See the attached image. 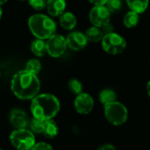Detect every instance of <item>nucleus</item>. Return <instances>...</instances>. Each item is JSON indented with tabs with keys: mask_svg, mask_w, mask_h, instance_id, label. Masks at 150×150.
<instances>
[{
	"mask_svg": "<svg viewBox=\"0 0 150 150\" xmlns=\"http://www.w3.org/2000/svg\"><path fill=\"white\" fill-rule=\"evenodd\" d=\"M29 4L35 10L40 11L47 7V1L46 0H28Z\"/></svg>",
	"mask_w": 150,
	"mask_h": 150,
	"instance_id": "24",
	"label": "nucleus"
},
{
	"mask_svg": "<svg viewBox=\"0 0 150 150\" xmlns=\"http://www.w3.org/2000/svg\"><path fill=\"white\" fill-rule=\"evenodd\" d=\"M105 6L111 11V13L118 12L122 7L121 0H108L105 4Z\"/></svg>",
	"mask_w": 150,
	"mask_h": 150,
	"instance_id": "23",
	"label": "nucleus"
},
{
	"mask_svg": "<svg viewBox=\"0 0 150 150\" xmlns=\"http://www.w3.org/2000/svg\"><path fill=\"white\" fill-rule=\"evenodd\" d=\"M140 21V17H139V13L134 11H128L123 19L124 25L127 27V28H133L134 27H136L138 25Z\"/></svg>",
	"mask_w": 150,
	"mask_h": 150,
	"instance_id": "18",
	"label": "nucleus"
},
{
	"mask_svg": "<svg viewBox=\"0 0 150 150\" xmlns=\"http://www.w3.org/2000/svg\"><path fill=\"white\" fill-rule=\"evenodd\" d=\"M85 35L88 39V42H98L100 41H102L105 34L103 32L102 27H96V26H92L91 27H89L85 33Z\"/></svg>",
	"mask_w": 150,
	"mask_h": 150,
	"instance_id": "14",
	"label": "nucleus"
},
{
	"mask_svg": "<svg viewBox=\"0 0 150 150\" xmlns=\"http://www.w3.org/2000/svg\"><path fill=\"white\" fill-rule=\"evenodd\" d=\"M40 88V83L37 75L33 74L26 70L18 72L11 82L12 93L21 100H30L34 98Z\"/></svg>",
	"mask_w": 150,
	"mask_h": 150,
	"instance_id": "1",
	"label": "nucleus"
},
{
	"mask_svg": "<svg viewBox=\"0 0 150 150\" xmlns=\"http://www.w3.org/2000/svg\"><path fill=\"white\" fill-rule=\"evenodd\" d=\"M128 7L131 11H134L139 14L143 13L149 4V0H126Z\"/></svg>",
	"mask_w": 150,
	"mask_h": 150,
	"instance_id": "15",
	"label": "nucleus"
},
{
	"mask_svg": "<svg viewBox=\"0 0 150 150\" xmlns=\"http://www.w3.org/2000/svg\"><path fill=\"white\" fill-rule=\"evenodd\" d=\"M88 1L94 5H105L108 0H88Z\"/></svg>",
	"mask_w": 150,
	"mask_h": 150,
	"instance_id": "27",
	"label": "nucleus"
},
{
	"mask_svg": "<svg viewBox=\"0 0 150 150\" xmlns=\"http://www.w3.org/2000/svg\"><path fill=\"white\" fill-rule=\"evenodd\" d=\"M0 150H3V149H0Z\"/></svg>",
	"mask_w": 150,
	"mask_h": 150,
	"instance_id": "32",
	"label": "nucleus"
},
{
	"mask_svg": "<svg viewBox=\"0 0 150 150\" xmlns=\"http://www.w3.org/2000/svg\"><path fill=\"white\" fill-rule=\"evenodd\" d=\"M66 8L65 0H47V12L54 17L60 16L62 14Z\"/></svg>",
	"mask_w": 150,
	"mask_h": 150,
	"instance_id": "12",
	"label": "nucleus"
},
{
	"mask_svg": "<svg viewBox=\"0 0 150 150\" xmlns=\"http://www.w3.org/2000/svg\"><path fill=\"white\" fill-rule=\"evenodd\" d=\"M7 2V0H0V5L1 4H5Z\"/></svg>",
	"mask_w": 150,
	"mask_h": 150,
	"instance_id": "30",
	"label": "nucleus"
},
{
	"mask_svg": "<svg viewBox=\"0 0 150 150\" xmlns=\"http://www.w3.org/2000/svg\"><path fill=\"white\" fill-rule=\"evenodd\" d=\"M45 127V121H41L33 118L30 122V129L33 133H43Z\"/></svg>",
	"mask_w": 150,
	"mask_h": 150,
	"instance_id": "21",
	"label": "nucleus"
},
{
	"mask_svg": "<svg viewBox=\"0 0 150 150\" xmlns=\"http://www.w3.org/2000/svg\"><path fill=\"white\" fill-rule=\"evenodd\" d=\"M117 99V95L116 93L112 90V89H104L100 92L99 94V101L105 105L106 103H112V102H114L116 101Z\"/></svg>",
	"mask_w": 150,
	"mask_h": 150,
	"instance_id": "19",
	"label": "nucleus"
},
{
	"mask_svg": "<svg viewBox=\"0 0 150 150\" xmlns=\"http://www.w3.org/2000/svg\"><path fill=\"white\" fill-rule=\"evenodd\" d=\"M10 121L11 124L16 128H25V126L28 124V119L26 114L18 109H14L11 111L10 115Z\"/></svg>",
	"mask_w": 150,
	"mask_h": 150,
	"instance_id": "11",
	"label": "nucleus"
},
{
	"mask_svg": "<svg viewBox=\"0 0 150 150\" xmlns=\"http://www.w3.org/2000/svg\"><path fill=\"white\" fill-rule=\"evenodd\" d=\"M111 14L105 5H94L90 11V20L92 26L102 27L105 24L110 22Z\"/></svg>",
	"mask_w": 150,
	"mask_h": 150,
	"instance_id": "8",
	"label": "nucleus"
},
{
	"mask_svg": "<svg viewBox=\"0 0 150 150\" xmlns=\"http://www.w3.org/2000/svg\"><path fill=\"white\" fill-rule=\"evenodd\" d=\"M2 14H3V11H2L1 5H0V19H1V17H2Z\"/></svg>",
	"mask_w": 150,
	"mask_h": 150,
	"instance_id": "31",
	"label": "nucleus"
},
{
	"mask_svg": "<svg viewBox=\"0 0 150 150\" xmlns=\"http://www.w3.org/2000/svg\"><path fill=\"white\" fill-rule=\"evenodd\" d=\"M60 111L59 100L51 94L37 95L32 99L31 112L33 118L41 121L53 119Z\"/></svg>",
	"mask_w": 150,
	"mask_h": 150,
	"instance_id": "2",
	"label": "nucleus"
},
{
	"mask_svg": "<svg viewBox=\"0 0 150 150\" xmlns=\"http://www.w3.org/2000/svg\"><path fill=\"white\" fill-rule=\"evenodd\" d=\"M28 27L32 34L37 39L41 40L50 38L56 31L54 21L44 14L32 15L28 19Z\"/></svg>",
	"mask_w": 150,
	"mask_h": 150,
	"instance_id": "3",
	"label": "nucleus"
},
{
	"mask_svg": "<svg viewBox=\"0 0 150 150\" xmlns=\"http://www.w3.org/2000/svg\"><path fill=\"white\" fill-rule=\"evenodd\" d=\"M60 25L65 30H72L76 26V16L69 11H64L60 15Z\"/></svg>",
	"mask_w": 150,
	"mask_h": 150,
	"instance_id": "13",
	"label": "nucleus"
},
{
	"mask_svg": "<svg viewBox=\"0 0 150 150\" xmlns=\"http://www.w3.org/2000/svg\"><path fill=\"white\" fill-rule=\"evenodd\" d=\"M102 29H103V32L105 34H110V33H112L113 32V26L108 22L106 24H105L103 27H102Z\"/></svg>",
	"mask_w": 150,
	"mask_h": 150,
	"instance_id": "26",
	"label": "nucleus"
},
{
	"mask_svg": "<svg viewBox=\"0 0 150 150\" xmlns=\"http://www.w3.org/2000/svg\"><path fill=\"white\" fill-rule=\"evenodd\" d=\"M66 41H67L68 47H69L71 50L75 51H78L84 49L88 43V39L85 34H83L78 31L70 33L67 36Z\"/></svg>",
	"mask_w": 150,
	"mask_h": 150,
	"instance_id": "10",
	"label": "nucleus"
},
{
	"mask_svg": "<svg viewBox=\"0 0 150 150\" xmlns=\"http://www.w3.org/2000/svg\"><path fill=\"white\" fill-rule=\"evenodd\" d=\"M101 42L104 50L111 55L120 54L127 47V42L124 37L114 32L105 34Z\"/></svg>",
	"mask_w": 150,
	"mask_h": 150,
	"instance_id": "6",
	"label": "nucleus"
},
{
	"mask_svg": "<svg viewBox=\"0 0 150 150\" xmlns=\"http://www.w3.org/2000/svg\"><path fill=\"white\" fill-rule=\"evenodd\" d=\"M68 45L66 39L61 34H53L47 42V52L53 57H59L64 54Z\"/></svg>",
	"mask_w": 150,
	"mask_h": 150,
	"instance_id": "7",
	"label": "nucleus"
},
{
	"mask_svg": "<svg viewBox=\"0 0 150 150\" xmlns=\"http://www.w3.org/2000/svg\"><path fill=\"white\" fill-rule=\"evenodd\" d=\"M31 50L35 56L42 57L47 52V42H45L44 40L37 39L32 42Z\"/></svg>",
	"mask_w": 150,
	"mask_h": 150,
	"instance_id": "17",
	"label": "nucleus"
},
{
	"mask_svg": "<svg viewBox=\"0 0 150 150\" xmlns=\"http://www.w3.org/2000/svg\"><path fill=\"white\" fill-rule=\"evenodd\" d=\"M74 106L79 114L86 115L92 111L94 107V101L89 94L81 93L76 95L74 102Z\"/></svg>",
	"mask_w": 150,
	"mask_h": 150,
	"instance_id": "9",
	"label": "nucleus"
},
{
	"mask_svg": "<svg viewBox=\"0 0 150 150\" xmlns=\"http://www.w3.org/2000/svg\"><path fill=\"white\" fill-rule=\"evenodd\" d=\"M10 141L18 150H31L36 143L33 133L25 128H19L11 132Z\"/></svg>",
	"mask_w": 150,
	"mask_h": 150,
	"instance_id": "5",
	"label": "nucleus"
},
{
	"mask_svg": "<svg viewBox=\"0 0 150 150\" xmlns=\"http://www.w3.org/2000/svg\"><path fill=\"white\" fill-rule=\"evenodd\" d=\"M58 132H59V128L57 126V124L53 119H49V120L45 121V127H44L43 134L47 138L54 139V137L57 136Z\"/></svg>",
	"mask_w": 150,
	"mask_h": 150,
	"instance_id": "16",
	"label": "nucleus"
},
{
	"mask_svg": "<svg viewBox=\"0 0 150 150\" xmlns=\"http://www.w3.org/2000/svg\"><path fill=\"white\" fill-rule=\"evenodd\" d=\"M105 117L109 123L119 126L124 125L128 117L127 109L120 102L114 101L104 105Z\"/></svg>",
	"mask_w": 150,
	"mask_h": 150,
	"instance_id": "4",
	"label": "nucleus"
},
{
	"mask_svg": "<svg viewBox=\"0 0 150 150\" xmlns=\"http://www.w3.org/2000/svg\"><path fill=\"white\" fill-rule=\"evenodd\" d=\"M146 89H147V93L149 95V96L150 97V80L147 83V87H146Z\"/></svg>",
	"mask_w": 150,
	"mask_h": 150,
	"instance_id": "29",
	"label": "nucleus"
},
{
	"mask_svg": "<svg viewBox=\"0 0 150 150\" xmlns=\"http://www.w3.org/2000/svg\"><path fill=\"white\" fill-rule=\"evenodd\" d=\"M98 150H116V149L111 144H105V145H103L102 147H100Z\"/></svg>",
	"mask_w": 150,
	"mask_h": 150,
	"instance_id": "28",
	"label": "nucleus"
},
{
	"mask_svg": "<svg viewBox=\"0 0 150 150\" xmlns=\"http://www.w3.org/2000/svg\"><path fill=\"white\" fill-rule=\"evenodd\" d=\"M40 69H41V65L38 59H30L26 63L25 70H26L27 72H29L33 74L37 75L40 72Z\"/></svg>",
	"mask_w": 150,
	"mask_h": 150,
	"instance_id": "20",
	"label": "nucleus"
},
{
	"mask_svg": "<svg viewBox=\"0 0 150 150\" xmlns=\"http://www.w3.org/2000/svg\"><path fill=\"white\" fill-rule=\"evenodd\" d=\"M68 86H69V90L75 94V95H79L81 93H83V85L81 83L80 80H78L76 78H73L71 79L69 83H68Z\"/></svg>",
	"mask_w": 150,
	"mask_h": 150,
	"instance_id": "22",
	"label": "nucleus"
},
{
	"mask_svg": "<svg viewBox=\"0 0 150 150\" xmlns=\"http://www.w3.org/2000/svg\"><path fill=\"white\" fill-rule=\"evenodd\" d=\"M31 150H54L53 148L51 147V145H49L48 143L46 142H39V143H35V145L33 147V149Z\"/></svg>",
	"mask_w": 150,
	"mask_h": 150,
	"instance_id": "25",
	"label": "nucleus"
}]
</instances>
